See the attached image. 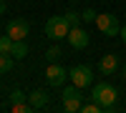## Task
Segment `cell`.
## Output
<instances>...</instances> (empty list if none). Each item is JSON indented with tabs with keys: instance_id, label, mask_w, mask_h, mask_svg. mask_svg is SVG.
<instances>
[{
	"instance_id": "1",
	"label": "cell",
	"mask_w": 126,
	"mask_h": 113,
	"mask_svg": "<svg viewBox=\"0 0 126 113\" xmlns=\"http://www.w3.org/2000/svg\"><path fill=\"white\" fill-rule=\"evenodd\" d=\"M91 98L96 100V103L103 108V111H111L113 103H116V98H119V90L113 88L111 83H106V80H101V83H96L91 88Z\"/></svg>"
},
{
	"instance_id": "2",
	"label": "cell",
	"mask_w": 126,
	"mask_h": 113,
	"mask_svg": "<svg viewBox=\"0 0 126 113\" xmlns=\"http://www.w3.org/2000/svg\"><path fill=\"white\" fill-rule=\"evenodd\" d=\"M68 33H71V25L63 15H53L46 23V35L50 40H63V38H68Z\"/></svg>"
},
{
	"instance_id": "3",
	"label": "cell",
	"mask_w": 126,
	"mask_h": 113,
	"mask_svg": "<svg viewBox=\"0 0 126 113\" xmlns=\"http://www.w3.org/2000/svg\"><path fill=\"white\" fill-rule=\"evenodd\" d=\"M96 28L101 30V35H106V38H113V35L121 33L119 18L113 15V13H98V18H96Z\"/></svg>"
},
{
	"instance_id": "4",
	"label": "cell",
	"mask_w": 126,
	"mask_h": 113,
	"mask_svg": "<svg viewBox=\"0 0 126 113\" xmlns=\"http://www.w3.org/2000/svg\"><path fill=\"white\" fill-rule=\"evenodd\" d=\"M83 106V93H81V88L78 86H68V88H63V108H66L68 113H76L81 111Z\"/></svg>"
},
{
	"instance_id": "5",
	"label": "cell",
	"mask_w": 126,
	"mask_h": 113,
	"mask_svg": "<svg viewBox=\"0 0 126 113\" xmlns=\"http://www.w3.org/2000/svg\"><path fill=\"white\" fill-rule=\"evenodd\" d=\"M68 78H71V83H73V86H78V88H88V86H91V80H93L91 68H88V65H73V68L68 70Z\"/></svg>"
},
{
	"instance_id": "6",
	"label": "cell",
	"mask_w": 126,
	"mask_h": 113,
	"mask_svg": "<svg viewBox=\"0 0 126 113\" xmlns=\"http://www.w3.org/2000/svg\"><path fill=\"white\" fill-rule=\"evenodd\" d=\"M5 33L13 38V40H25L30 35V25H28V20L23 18H15V20H10L8 28H5Z\"/></svg>"
},
{
	"instance_id": "7",
	"label": "cell",
	"mask_w": 126,
	"mask_h": 113,
	"mask_svg": "<svg viewBox=\"0 0 126 113\" xmlns=\"http://www.w3.org/2000/svg\"><path fill=\"white\" fill-rule=\"evenodd\" d=\"M66 78H68V70L58 65V63H48V70H46V80H48V86H63L66 83Z\"/></svg>"
},
{
	"instance_id": "8",
	"label": "cell",
	"mask_w": 126,
	"mask_h": 113,
	"mask_svg": "<svg viewBox=\"0 0 126 113\" xmlns=\"http://www.w3.org/2000/svg\"><path fill=\"white\" fill-rule=\"evenodd\" d=\"M68 40H71V48H76V50H83V48H86L88 45V33H86V30H83V28H71V33H68Z\"/></svg>"
},
{
	"instance_id": "9",
	"label": "cell",
	"mask_w": 126,
	"mask_h": 113,
	"mask_svg": "<svg viewBox=\"0 0 126 113\" xmlns=\"http://www.w3.org/2000/svg\"><path fill=\"white\" fill-rule=\"evenodd\" d=\"M28 103L33 106V111H38V108H46L48 103H50V93L46 88H38V90H33V93L28 96Z\"/></svg>"
},
{
	"instance_id": "10",
	"label": "cell",
	"mask_w": 126,
	"mask_h": 113,
	"mask_svg": "<svg viewBox=\"0 0 126 113\" xmlns=\"http://www.w3.org/2000/svg\"><path fill=\"white\" fill-rule=\"evenodd\" d=\"M98 70H101V75H113L119 70V55H113V53L103 55L101 63H98Z\"/></svg>"
},
{
	"instance_id": "11",
	"label": "cell",
	"mask_w": 126,
	"mask_h": 113,
	"mask_svg": "<svg viewBox=\"0 0 126 113\" xmlns=\"http://www.w3.org/2000/svg\"><path fill=\"white\" fill-rule=\"evenodd\" d=\"M10 55H13V58H25L28 55V43H25V40H15V43H13V53H10Z\"/></svg>"
},
{
	"instance_id": "12",
	"label": "cell",
	"mask_w": 126,
	"mask_h": 113,
	"mask_svg": "<svg viewBox=\"0 0 126 113\" xmlns=\"http://www.w3.org/2000/svg\"><path fill=\"white\" fill-rule=\"evenodd\" d=\"M13 43H15V40L13 38H10V35H0V53H13Z\"/></svg>"
},
{
	"instance_id": "13",
	"label": "cell",
	"mask_w": 126,
	"mask_h": 113,
	"mask_svg": "<svg viewBox=\"0 0 126 113\" xmlns=\"http://www.w3.org/2000/svg\"><path fill=\"white\" fill-rule=\"evenodd\" d=\"M46 60H48V63H58V60H61V48L58 45H50L46 50Z\"/></svg>"
},
{
	"instance_id": "14",
	"label": "cell",
	"mask_w": 126,
	"mask_h": 113,
	"mask_svg": "<svg viewBox=\"0 0 126 113\" xmlns=\"http://www.w3.org/2000/svg\"><path fill=\"white\" fill-rule=\"evenodd\" d=\"M33 106L25 103V100H20V103H10V113H30Z\"/></svg>"
},
{
	"instance_id": "15",
	"label": "cell",
	"mask_w": 126,
	"mask_h": 113,
	"mask_svg": "<svg viewBox=\"0 0 126 113\" xmlns=\"http://www.w3.org/2000/svg\"><path fill=\"white\" fill-rule=\"evenodd\" d=\"M10 68H13V58H10L8 53H0V75L8 73Z\"/></svg>"
},
{
	"instance_id": "16",
	"label": "cell",
	"mask_w": 126,
	"mask_h": 113,
	"mask_svg": "<svg viewBox=\"0 0 126 113\" xmlns=\"http://www.w3.org/2000/svg\"><path fill=\"white\" fill-rule=\"evenodd\" d=\"M63 18L68 20V25H71V28H76V25L81 23V13H76V10H68V13H63Z\"/></svg>"
},
{
	"instance_id": "17",
	"label": "cell",
	"mask_w": 126,
	"mask_h": 113,
	"mask_svg": "<svg viewBox=\"0 0 126 113\" xmlns=\"http://www.w3.org/2000/svg\"><path fill=\"white\" fill-rule=\"evenodd\" d=\"M96 18H98V13H96L93 8H86V10L81 13V20H83V23H96Z\"/></svg>"
},
{
	"instance_id": "18",
	"label": "cell",
	"mask_w": 126,
	"mask_h": 113,
	"mask_svg": "<svg viewBox=\"0 0 126 113\" xmlns=\"http://www.w3.org/2000/svg\"><path fill=\"white\" fill-rule=\"evenodd\" d=\"M81 111H83V113H103V108H101V106H98V103H96L93 98H91V103L81 106Z\"/></svg>"
},
{
	"instance_id": "19",
	"label": "cell",
	"mask_w": 126,
	"mask_h": 113,
	"mask_svg": "<svg viewBox=\"0 0 126 113\" xmlns=\"http://www.w3.org/2000/svg\"><path fill=\"white\" fill-rule=\"evenodd\" d=\"M28 96L23 93V90H13V93H10V103H20V100H25Z\"/></svg>"
},
{
	"instance_id": "20",
	"label": "cell",
	"mask_w": 126,
	"mask_h": 113,
	"mask_svg": "<svg viewBox=\"0 0 126 113\" xmlns=\"http://www.w3.org/2000/svg\"><path fill=\"white\" fill-rule=\"evenodd\" d=\"M119 35H121V40H124V45H126V25L121 28V33H119Z\"/></svg>"
},
{
	"instance_id": "21",
	"label": "cell",
	"mask_w": 126,
	"mask_h": 113,
	"mask_svg": "<svg viewBox=\"0 0 126 113\" xmlns=\"http://www.w3.org/2000/svg\"><path fill=\"white\" fill-rule=\"evenodd\" d=\"M5 13V0H0V15Z\"/></svg>"
},
{
	"instance_id": "22",
	"label": "cell",
	"mask_w": 126,
	"mask_h": 113,
	"mask_svg": "<svg viewBox=\"0 0 126 113\" xmlns=\"http://www.w3.org/2000/svg\"><path fill=\"white\" fill-rule=\"evenodd\" d=\"M121 78H126V65H124V68H121Z\"/></svg>"
}]
</instances>
